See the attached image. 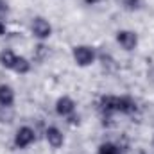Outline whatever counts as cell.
<instances>
[{
  "instance_id": "1",
  "label": "cell",
  "mask_w": 154,
  "mask_h": 154,
  "mask_svg": "<svg viewBox=\"0 0 154 154\" xmlns=\"http://www.w3.org/2000/svg\"><path fill=\"white\" fill-rule=\"evenodd\" d=\"M72 56H74V59H75V63L79 66H90L95 61V52L88 45H77V47H74Z\"/></svg>"
},
{
  "instance_id": "2",
  "label": "cell",
  "mask_w": 154,
  "mask_h": 154,
  "mask_svg": "<svg viewBox=\"0 0 154 154\" xmlns=\"http://www.w3.org/2000/svg\"><path fill=\"white\" fill-rule=\"evenodd\" d=\"M34 140H36L34 131H32L29 125H23V127H20V129L16 131V136H14V145H16V147H20V149H25V147H29Z\"/></svg>"
},
{
  "instance_id": "3",
  "label": "cell",
  "mask_w": 154,
  "mask_h": 154,
  "mask_svg": "<svg viewBox=\"0 0 154 154\" xmlns=\"http://www.w3.org/2000/svg\"><path fill=\"white\" fill-rule=\"evenodd\" d=\"M116 41L124 50H134L138 45V36L133 31H118L116 32Z\"/></svg>"
},
{
  "instance_id": "4",
  "label": "cell",
  "mask_w": 154,
  "mask_h": 154,
  "mask_svg": "<svg viewBox=\"0 0 154 154\" xmlns=\"http://www.w3.org/2000/svg\"><path fill=\"white\" fill-rule=\"evenodd\" d=\"M32 34L39 39H45L48 38L50 34H52V25L45 20V18H41V16H36L34 20H32Z\"/></svg>"
},
{
  "instance_id": "5",
  "label": "cell",
  "mask_w": 154,
  "mask_h": 154,
  "mask_svg": "<svg viewBox=\"0 0 154 154\" xmlns=\"http://www.w3.org/2000/svg\"><path fill=\"white\" fill-rule=\"evenodd\" d=\"M45 138H47V142H48V145L52 149H59L65 143V136H63V133L57 127H48L45 131Z\"/></svg>"
},
{
  "instance_id": "6",
  "label": "cell",
  "mask_w": 154,
  "mask_h": 154,
  "mask_svg": "<svg viewBox=\"0 0 154 154\" xmlns=\"http://www.w3.org/2000/svg\"><path fill=\"white\" fill-rule=\"evenodd\" d=\"M56 111H57V115H61V116H70L75 111V102L70 97H61L56 102Z\"/></svg>"
},
{
  "instance_id": "7",
  "label": "cell",
  "mask_w": 154,
  "mask_h": 154,
  "mask_svg": "<svg viewBox=\"0 0 154 154\" xmlns=\"http://www.w3.org/2000/svg\"><path fill=\"white\" fill-rule=\"evenodd\" d=\"M14 104V91L7 84H0V106L2 108H11Z\"/></svg>"
},
{
  "instance_id": "8",
  "label": "cell",
  "mask_w": 154,
  "mask_h": 154,
  "mask_svg": "<svg viewBox=\"0 0 154 154\" xmlns=\"http://www.w3.org/2000/svg\"><path fill=\"white\" fill-rule=\"evenodd\" d=\"M136 109V104L129 97H116V111L120 113H133Z\"/></svg>"
},
{
  "instance_id": "9",
  "label": "cell",
  "mask_w": 154,
  "mask_h": 154,
  "mask_svg": "<svg viewBox=\"0 0 154 154\" xmlns=\"http://www.w3.org/2000/svg\"><path fill=\"white\" fill-rule=\"evenodd\" d=\"M14 61H16V56H14L13 50H2V52H0V65H2L4 68H11V70H13Z\"/></svg>"
},
{
  "instance_id": "10",
  "label": "cell",
  "mask_w": 154,
  "mask_h": 154,
  "mask_svg": "<svg viewBox=\"0 0 154 154\" xmlns=\"http://www.w3.org/2000/svg\"><path fill=\"white\" fill-rule=\"evenodd\" d=\"M100 109L104 111V113H115L116 111V97H111V95H108V97H102L100 99Z\"/></svg>"
},
{
  "instance_id": "11",
  "label": "cell",
  "mask_w": 154,
  "mask_h": 154,
  "mask_svg": "<svg viewBox=\"0 0 154 154\" xmlns=\"http://www.w3.org/2000/svg\"><path fill=\"white\" fill-rule=\"evenodd\" d=\"M13 70H14L16 74H27V72L31 70V63H29L25 57H18V56H16V61H14Z\"/></svg>"
},
{
  "instance_id": "12",
  "label": "cell",
  "mask_w": 154,
  "mask_h": 154,
  "mask_svg": "<svg viewBox=\"0 0 154 154\" xmlns=\"http://www.w3.org/2000/svg\"><path fill=\"white\" fill-rule=\"evenodd\" d=\"M99 154H120V149L113 143H102L99 147Z\"/></svg>"
},
{
  "instance_id": "13",
  "label": "cell",
  "mask_w": 154,
  "mask_h": 154,
  "mask_svg": "<svg viewBox=\"0 0 154 154\" xmlns=\"http://www.w3.org/2000/svg\"><path fill=\"white\" fill-rule=\"evenodd\" d=\"M120 4H122L127 11H136V9H140L142 0H120Z\"/></svg>"
},
{
  "instance_id": "14",
  "label": "cell",
  "mask_w": 154,
  "mask_h": 154,
  "mask_svg": "<svg viewBox=\"0 0 154 154\" xmlns=\"http://www.w3.org/2000/svg\"><path fill=\"white\" fill-rule=\"evenodd\" d=\"M9 9V5H7V0H0V11L2 13H5Z\"/></svg>"
},
{
  "instance_id": "15",
  "label": "cell",
  "mask_w": 154,
  "mask_h": 154,
  "mask_svg": "<svg viewBox=\"0 0 154 154\" xmlns=\"http://www.w3.org/2000/svg\"><path fill=\"white\" fill-rule=\"evenodd\" d=\"M4 32H5V25H4V23H2V22H0V36H2V34H4Z\"/></svg>"
}]
</instances>
